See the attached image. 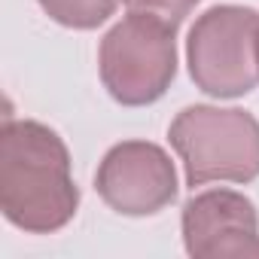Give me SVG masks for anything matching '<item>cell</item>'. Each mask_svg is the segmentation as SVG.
I'll return each instance as SVG.
<instances>
[{"instance_id":"obj_1","label":"cell","mask_w":259,"mask_h":259,"mask_svg":"<svg viewBox=\"0 0 259 259\" xmlns=\"http://www.w3.org/2000/svg\"><path fill=\"white\" fill-rule=\"evenodd\" d=\"M0 207L13 226L34 235L58 232L73 220L79 189L70 174V153L49 125L4 119Z\"/></svg>"},{"instance_id":"obj_2","label":"cell","mask_w":259,"mask_h":259,"mask_svg":"<svg viewBox=\"0 0 259 259\" xmlns=\"http://www.w3.org/2000/svg\"><path fill=\"white\" fill-rule=\"evenodd\" d=\"M168 138L183 159L189 186L213 180L250 183L259 177V122L244 110L186 107L171 122Z\"/></svg>"},{"instance_id":"obj_3","label":"cell","mask_w":259,"mask_h":259,"mask_svg":"<svg viewBox=\"0 0 259 259\" xmlns=\"http://www.w3.org/2000/svg\"><path fill=\"white\" fill-rule=\"evenodd\" d=\"M177 28L144 13L125 16L101 40V79L113 101L144 107L159 101L177 73Z\"/></svg>"},{"instance_id":"obj_4","label":"cell","mask_w":259,"mask_h":259,"mask_svg":"<svg viewBox=\"0 0 259 259\" xmlns=\"http://www.w3.org/2000/svg\"><path fill=\"white\" fill-rule=\"evenodd\" d=\"M189 73L204 95L241 98L259 85V13L213 7L195 19L186 40Z\"/></svg>"},{"instance_id":"obj_5","label":"cell","mask_w":259,"mask_h":259,"mask_svg":"<svg viewBox=\"0 0 259 259\" xmlns=\"http://www.w3.org/2000/svg\"><path fill=\"white\" fill-rule=\"evenodd\" d=\"M98 195L125 217H150L177 198V171L168 153L150 141L116 144L98 174Z\"/></svg>"},{"instance_id":"obj_6","label":"cell","mask_w":259,"mask_h":259,"mask_svg":"<svg viewBox=\"0 0 259 259\" xmlns=\"http://www.w3.org/2000/svg\"><path fill=\"white\" fill-rule=\"evenodd\" d=\"M183 241L189 256L226 259L259 256V217L250 198L232 189H210L186 201Z\"/></svg>"},{"instance_id":"obj_7","label":"cell","mask_w":259,"mask_h":259,"mask_svg":"<svg viewBox=\"0 0 259 259\" xmlns=\"http://www.w3.org/2000/svg\"><path fill=\"white\" fill-rule=\"evenodd\" d=\"M40 7L49 19H55L64 28L92 31L116 13L119 0H40Z\"/></svg>"},{"instance_id":"obj_8","label":"cell","mask_w":259,"mask_h":259,"mask_svg":"<svg viewBox=\"0 0 259 259\" xmlns=\"http://www.w3.org/2000/svg\"><path fill=\"white\" fill-rule=\"evenodd\" d=\"M201 0H125V7L132 13H144V16H156L168 25H180Z\"/></svg>"}]
</instances>
